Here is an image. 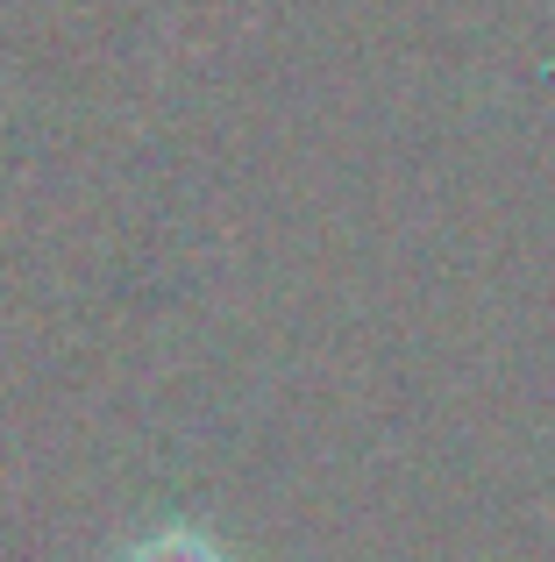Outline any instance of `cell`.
Here are the masks:
<instances>
[{"label":"cell","mask_w":555,"mask_h":562,"mask_svg":"<svg viewBox=\"0 0 555 562\" xmlns=\"http://www.w3.org/2000/svg\"><path fill=\"white\" fill-rule=\"evenodd\" d=\"M128 562H228L222 549H214L207 535H193V527H179V535H150Z\"/></svg>","instance_id":"obj_1"}]
</instances>
